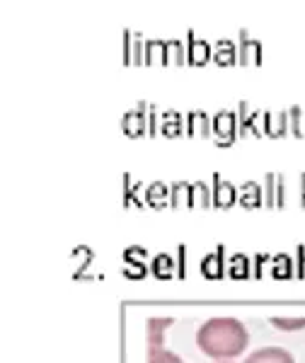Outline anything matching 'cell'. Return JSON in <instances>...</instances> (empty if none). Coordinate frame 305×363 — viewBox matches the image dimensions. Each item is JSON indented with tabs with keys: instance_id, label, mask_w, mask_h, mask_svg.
I'll return each instance as SVG.
<instances>
[{
	"instance_id": "obj_1",
	"label": "cell",
	"mask_w": 305,
	"mask_h": 363,
	"mask_svg": "<svg viewBox=\"0 0 305 363\" xmlns=\"http://www.w3.org/2000/svg\"><path fill=\"white\" fill-rule=\"evenodd\" d=\"M196 344L211 359H238L248 349L250 335L235 318H214L199 327Z\"/></svg>"
},
{
	"instance_id": "obj_2",
	"label": "cell",
	"mask_w": 305,
	"mask_h": 363,
	"mask_svg": "<svg viewBox=\"0 0 305 363\" xmlns=\"http://www.w3.org/2000/svg\"><path fill=\"white\" fill-rule=\"evenodd\" d=\"M174 325L172 318H152L148 320V325H145V359L148 361H170V363H177L182 361L177 354H172V351H167L162 347V337H165V332L170 327Z\"/></svg>"
},
{
	"instance_id": "obj_3",
	"label": "cell",
	"mask_w": 305,
	"mask_h": 363,
	"mask_svg": "<svg viewBox=\"0 0 305 363\" xmlns=\"http://www.w3.org/2000/svg\"><path fill=\"white\" fill-rule=\"evenodd\" d=\"M238 133H240V138H248V136L262 138V136H267V128H264V112H262V109L250 112V104L245 102V99L238 104Z\"/></svg>"
},
{
	"instance_id": "obj_4",
	"label": "cell",
	"mask_w": 305,
	"mask_h": 363,
	"mask_svg": "<svg viewBox=\"0 0 305 363\" xmlns=\"http://www.w3.org/2000/svg\"><path fill=\"white\" fill-rule=\"evenodd\" d=\"M264 61V49L262 42L250 37L248 29H240L238 34V66L243 68H257Z\"/></svg>"
},
{
	"instance_id": "obj_5",
	"label": "cell",
	"mask_w": 305,
	"mask_h": 363,
	"mask_svg": "<svg viewBox=\"0 0 305 363\" xmlns=\"http://www.w3.org/2000/svg\"><path fill=\"white\" fill-rule=\"evenodd\" d=\"M214 138L218 148H231L240 138L238 133V116L233 112H218L214 116Z\"/></svg>"
},
{
	"instance_id": "obj_6",
	"label": "cell",
	"mask_w": 305,
	"mask_h": 363,
	"mask_svg": "<svg viewBox=\"0 0 305 363\" xmlns=\"http://www.w3.org/2000/svg\"><path fill=\"white\" fill-rule=\"evenodd\" d=\"M148 102H140L136 104V109H131V112H126L121 116V133H124L126 138H140L145 131H148Z\"/></svg>"
},
{
	"instance_id": "obj_7",
	"label": "cell",
	"mask_w": 305,
	"mask_h": 363,
	"mask_svg": "<svg viewBox=\"0 0 305 363\" xmlns=\"http://www.w3.org/2000/svg\"><path fill=\"white\" fill-rule=\"evenodd\" d=\"M187 54H189V66H206L214 58V46L196 39L194 29H187Z\"/></svg>"
},
{
	"instance_id": "obj_8",
	"label": "cell",
	"mask_w": 305,
	"mask_h": 363,
	"mask_svg": "<svg viewBox=\"0 0 305 363\" xmlns=\"http://www.w3.org/2000/svg\"><path fill=\"white\" fill-rule=\"evenodd\" d=\"M199 272H201V277L209 279V281L223 279V274H226V247L218 245V247L211 252V255L204 257Z\"/></svg>"
},
{
	"instance_id": "obj_9",
	"label": "cell",
	"mask_w": 305,
	"mask_h": 363,
	"mask_svg": "<svg viewBox=\"0 0 305 363\" xmlns=\"http://www.w3.org/2000/svg\"><path fill=\"white\" fill-rule=\"evenodd\" d=\"M238 203V189L221 177V174H214V208L226 211Z\"/></svg>"
},
{
	"instance_id": "obj_10",
	"label": "cell",
	"mask_w": 305,
	"mask_h": 363,
	"mask_svg": "<svg viewBox=\"0 0 305 363\" xmlns=\"http://www.w3.org/2000/svg\"><path fill=\"white\" fill-rule=\"evenodd\" d=\"M187 133L192 138H211L214 136V119L201 109H194L187 114Z\"/></svg>"
},
{
	"instance_id": "obj_11",
	"label": "cell",
	"mask_w": 305,
	"mask_h": 363,
	"mask_svg": "<svg viewBox=\"0 0 305 363\" xmlns=\"http://www.w3.org/2000/svg\"><path fill=\"white\" fill-rule=\"evenodd\" d=\"M92 259H95V252L87 245H78L70 252V274H73V279H85V269H90Z\"/></svg>"
},
{
	"instance_id": "obj_12",
	"label": "cell",
	"mask_w": 305,
	"mask_h": 363,
	"mask_svg": "<svg viewBox=\"0 0 305 363\" xmlns=\"http://www.w3.org/2000/svg\"><path fill=\"white\" fill-rule=\"evenodd\" d=\"M264 128L269 138H281L291 133L289 112H264Z\"/></svg>"
},
{
	"instance_id": "obj_13",
	"label": "cell",
	"mask_w": 305,
	"mask_h": 363,
	"mask_svg": "<svg viewBox=\"0 0 305 363\" xmlns=\"http://www.w3.org/2000/svg\"><path fill=\"white\" fill-rule=\"evenodd\" d=\"M238 203H240L243 208H248V211L260 208L262 203H264V191H262V186L257 184V182H245V184L238 189Z\"/></svg>"
},
{
	"instance_id": "obj_14",
	"label": "cell",
	"mask_w": 305,
	"mask_h": 363,
	"mask_svg": "<svg viewBox=\"0 0 305 363\" xmlns=\"http://www.w3.org/2000/svg\"><path fill=\"white\" fill-rule=\"evenodd\" d=\"M145 66H170V44L160 39L145 42Z\"/></svg>"
},
{
	"instance_id": "obj_15",
	"label": "cell",
	"mask_w": 305,
	"mask_h": 363,
	"mask_svg": "<svg viewBox=\"0 0 305 363\" xmlns=\"http://www.w3.org/2000/svg\"><path fill=\"white\" fill-rule=\"evenodd\" d=\"M214 61L221 68H231L238 63V44H233L231 39H218L214 44Z\"/></svg>"
},
{
	"instance_id": "obj_16",
	"label": "cell",
	"mask_w": 305,
	"mask_h": 363,
	"mask_svg": "<svg viewBox=\"0 0 305 363\" xmlns=\"http://www.w3.org/2000/svg\"><path fill=\"white\" fill-rule=\"evenodd\" d=\"M184 131V121H182L179 112L174 109H162L160 112V136L165 138H177Z\"/></svg>"
},
{
	"instance_id": "obj_17",
	"label": "cell",
	"mask_w": 305,
	"mask_h": 363,
	"mask_svg": "<svg viewBox=\"0 0 305 363\" xmlns=\"http://www.w3.org/2000/svg\"><path fill=\"white\" fill-rule=\"evenodd\" d=\"M140 189H143V184L133 182L131 174L124 172V191H121V203H124V208H145L143 199H140Z\"/></svg>"
},
{
	"instance_id": "obj_18",
	"label": "cell",
	"mask_w": 305,
	"mask_h": 363,
	"mask_svg": "<svg viewBox=\"0 0 305 363\" xmlns=\"http://www.w3.org/2000/svg\"><path fill=\"white\" fill-rule=\"evenodd\" d=\"M170 194H172V189H170L167 184L152 182V184H148V189H145V203H148L150 208L160 211V208L170 206Z\"/></svg>"
},
{
	"instance_id": "obj_19",
	"label": "cell",
	"mask_w": 305,
	"mask_h": 363,
	"mask_svg": "<svg viewBox=\"0 0 305 363\" xmlns=\"http://www.w3.org/2000/svg\"><path fill=\"white\" fill-rule=\"evenodd\" d=\"M150 272L155 279L170 281L172 277H177V259H172L170 255H155L150 262Z\"/></svg>"
},
{
	"instance_id": "obj_20",
	"label": "cell",
	"mask_w": 305,
	"mask_h": 363,
	"mask_svg": "<svg viewBox=\"0 0 305 363\" xmlns=\"http://www.w3.org/2000/svg\"><path fill=\"white\" fill-rule=\"evenodd\" d=\"M245 361H250V363H262V361H267V363H272V361L291 363V361H293V356H291L286 349H279V347H267V349H260V351H255V354H250Z\"/></svg>"
},
{
	"instance_id": "obj_21",
	"label": "cell",
	"mask_w": 305,
	"mask_h": 363,
	"mask_svg": "<svg viewBox=\"0 0 305 363\" xmlns=\"http://www.w3.org/2000/svg\"><path fill=\"white\" fill-rule=\"evenodd\" d=\"M209 206H214V189H211L206 182H194L192 184L189 208H209Z\"/></svg>"
},
{
	"instance_id": "obj_22",
	"label": "cell",
	"mask_w": 305,
	"mask_h": 363,
	"mask_svg": "<svg viewBox=\"0 0 305 363\" xmlns=\"http://www.w3.org/2000/svg\"><path fill=\"white\" fill-rule=\"evenodd\" d=\"M252 264L255 262H250L245 255H233L231 262H228V274H231V279H238V281H248L252 277Z\"/></svg>"
},
{
	"instance_id": "obj_23",
	"label": "cell",
	"mask_w": 305,
	"mask_h": 363,
	"mask_svg": "<svg viewBox=\"0 0 305 363\" xmlns=\"http://www.w3.org/2000/svg\"><path fill=\"white\" fill-rule=\"evenodd\" d=\"M272 274L274 279H293L296 277V262L289 255H274L272 257Z\"/></svg>"
},
{
	"instance_id": "obj_24",
	"label": "cell",
	"mask_w": 305,
	"mask_h": 363,
	"mask_svg": "<svg viewBox=\"0 0 305 363\" xmlns=\"http://www.w3.org/2000/svg\"><path fill=\"white\" fill-rule=\"evenodd\" d=\"M170 189H172V194H170V206L172 208H189L192 184H187V182H174Z\"/></svg>"
},
{
	"instance_id": "obj_25",
	"label": "cell",
	"mask_w": 305,
	"mask_h": 363,
	"mask_svg": "<svg viewBox=\"0 0 305 363\" xmlns=\"http://www.w3.org/2000/svg\"><path fill=\"white\" fill-rule=\"evenodd\" d=\"M170 63L172 66H187L189 63V54H187V46L179 39H170Z\"/></svg>"
},
{
	"instance_id": "obj_26",
	"label": "cell",
	"mask_w": 305,
	"mask_h": 363,
	"mask_svg": "<svg viewBox=\"0 0 305 363\" xmlns=\"http://www.w3.org/2000/svg\"><path fill=\"white\" fill-rule=\"evenodd\" d=\"M277 177L279 174L274 172L264 177V206L267 208H277Z\"/></svg>"
},
{
	"instance_id": "obj_27",
	"label": "cell",
	"mask_w": 305,
	"mask_h": 363,
	"mask_svg": "<svg viewBox=\"0 0 305 363\" xmlns=\"http://www.w3.org/2000/svg\"><path fill=\"white\" fill-rule=\"evenodd\" d=\"M121 274H124L126 279H131V281H140L145 274H148V262H124Z\"/></svg>"
},
{
	"instance_id": "obj_28",
	"label": "cell",
	"mask_w": 305,
	"mask_h": 363,
	"mask_svg": "<svg viewBox=\"0 0 305 363\" xmlns=\"http://www.w3.org/2000/svg\"><path fill=\"white\" fill-rule=\"evenodd\" d=\"M121 63L126 68L133 66V32H128V29L121 32Z\"/></svg>"
},
{
	"instance_id": "obj_29",
	"label": "cell",
	"mask_w": 305,
	"mask_h": 363,
	"mask_svg": "<svg viewBox=\"0 0 305 363\" xmlns=\"http://www.w3.org/2000/svg\"><path fill=\"white\" fill-rule=\"evenodd\" d=\"M272 325L284 332H298L305 330V318H272Z\"/></svg>"
},
{
	"instance_id": "obj_30",
	"label": "cell",
	"mask_w": 305,
	"mask_h": 363,
	"mask_svg": "<svg viewBox=\"0 0 305 363\" xmlns=\"http://www.w3.org/2000/svg\"><path fill=\"white\" fill-rule=\"evenodd\" d=\"M289 124H291V136L303 138V109L301 107H291L289 109Z\"/></svg>"
},
{
	"instance_id": "obj_31",
	"label": "cell",
	"mask_w": 305,
	"mask_h": 363,
	"mask_svg": "<svg viewBox=\"0 0 305 363\" xmlns=\"http://www.w3.org/2000/svg\"><path fill=\"white\" fill-rule=\"evenodd\" d=\"M133 66H145V37L133 32Z\"/></svg>"
},
{
	"instance_id": "obj_32",
	"label": "cell",
	"mask_w": 305,
	"mask_h": 363,
	"mask_svg": "<svg viewBox=\"0 0 305 363\" xmlns=\"http://www.w3.org/2000/svg\"><path fill=\"white\" fill-rule=\"evenodd\" d=\"M148 136L150 138L160 136V109H157L155 104L148 107Z\"/></svg>"
},
{
	"instance_id": "obj_33",
	"label": "cell",
	"mask_w": 305,
	"mask_h": 363,
	"mask_svg": "<svg viewBox=\"0 0 305 363\" xmlns=\"http://www.w3.org/2000/svg\"><path fill=\"white\" fill-rule=\"evenodd\" d=\"M124 262H148V252H145L143 247H138V245L126 247L124 250Z\"/></svg>"
},
{
	"instance_id": "obj_34",
	"label": "cell",
	"mask_w": 305,
	"mask_h": 363,
	"mask_svg": "<svg viewBox=\"0 0 305 363\" xmlns=\"http://www.w3.org/2000/svg\"><path fill=\"white\" fill-rule=\"evenodd\" d=\"M177 279H187V245L177 247Z\"/></svg>"
},
{
	"instance_id": "obj_35",
	"label": "cell",
	"mask_w": 305,
	"mask_h": 363,
	"mask_svg": "<svg viewBox=\"0 0 305 363\" xmlns=\"http://www.w3.org/2000/svg\"><path fill=\"white\" fill-rule=\"evenodd\" d=\"M284 206H286V177L279 174L277 177V208L284 211Z\"/></svg>"
},
{
	"instance_id": "obj_36",
	"label": "cell",
	"mask_w": 305,
	"mask_h": 363,
	"mask_svg": "<svg viewBox=\"0 0 305 363\" xmlns=\"http://www.w3.org/2000/svg\"><path fill=\"white\" fill-rule=\"evenodd\" d=\"M296 277L298 279H305V247L303 245H298V250H296Z\"/></svg>"
},
{
	"instance_id": "obj_37",
	"label": "cell",
	"mask_w": 305,
	"mask_h": 363,
	"mask_svg": "<svg viewBox=\"0 0 305 363\" xmlns=\"http://www.w3.org/2000/svg\"><path fill=\"white\" fill-rule=\"evenodd\" d=\"M269 259H272L269 255H255V272H252V277L262 279L264 277V262H269Z\"/></svg>"
},
{
	"instance_id": "obj_38",
	"label": "cell",
	"mask_w": 305,
	"mask_h": 363,
	"mask_svg": "<svg viewBox=\"0 0 305 363\" xmlns=\"http://www.w3.org/2000/svg\"><path fill=\"white\" fill-rule=\"evenodd\" d=\"M301 206L305 208V172L301 174Z\"/></svg>"
}]
</instances>
